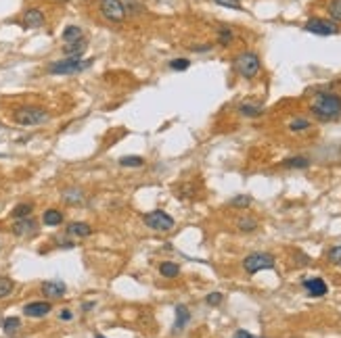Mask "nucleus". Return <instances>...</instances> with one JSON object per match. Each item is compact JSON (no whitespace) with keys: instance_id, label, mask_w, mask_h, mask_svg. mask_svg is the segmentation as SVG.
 Listing matches in <instances>:
<instances>
[{"instance_id":"obj_2","label":"nucleus","mask_w":341,"mask_h":338,"mask_svg":"<svg viewBox=\"0 0 341 338\" xmlns=\"http://www.w3.org/2000/svg\"><path fill=\"white\" fill-rule=\"evenodd\" d=\"M50 119V113L42 106H19L15 113H13V121L17 126H23V128H34V126H42Z\"/></svg>"},{"instance_id":"obj_31","label":"nucleus","mask_w":341,"mask_h":338,"mask_svg":"<svg viewBox=\"0 0 341 338\" xmlns=\"http://www.w3.org/2000/svg\"><path fill=\"white\" fill-rule=\"evenodd\" d=\"M189 67H190L189 59H174V61H170V69H174V71H187Z\"/></svg>"},{"instance_id":"obj_32","label":"nucleus","mask_w":341,"mask_h":338,"mask_svg":"<svg viewBox=\"0 0 341 338\" xmlns=\"http://www.w3.org/2000/svg\"><path fill=\"white\" fill-rule=\"evenodd\" d=\"M230 204H232V207H239V209L249 207V204H251V197H247V194H241V197H234L230 201Z\"/></svg>"},{"instance_id":"obj_6","label":"nucleus","mask_w":341,"mask_h":338,"mask_svg":"<svg viewBox=\"0 0 341 338\" xmlns=\"http://www.w3.org/2000/svg\"><path fill=\"white\" fill-rule=\"evenodd\" d=\"M274 257L270 253H251L249 257L243 259V270L247 271L249 275L258 273V271H264V270H272L274 268Z\"/></svg>"},{"instance_id":"obj_25","label":"nucleus","mask_w":341,"mask_h":338,"mask_svg":"<svg viewBox=\"0 0 341 338\" xmlns=\"http://www.w3.org/2000/svg\"><path fill=\"white\" fill-rule=\"evenodd\" d=\"M119 165L121 167H130V169H138V167L145 165V159L143 157H121Z\"/></svg>"},{"instance_id":"obj_35","label":"nucleus","mask_w":341,"mask_h":338,"mask_svg":"<svg viewBox=\"0 0 341 338\" xmlns=\"http://www.w3.org/2000/svg\"><path fill=\"white\" fill-rule=\"evenodd\" d=\"M212 2L226 6V8H237V11H241V0H212Z\"/></svg>"},{"instance_id":"obj_38","label":"nucleus","mask_w":341,"mask_h":338,"mask_svg":"<svg viewBox=\"0 0 341 338\" xmlns=\"http://www.w3.org/2000/svg\"><path fill=\"white\" fill-rule=\"evenodd\" d=\"M92 307H94V303H92V301H86V303L82 305V309H84V311H90Z\"/></svg>"},{"instance_id":"obj_22","label":"nucleus","mask_w":341,"mask_h":338,"mask_svg":"<svg viewBox=\"0 0 341 338\" xmlns=\"http://www.w3.org/2000/svg\"><path fill=\"white\" fill-rule=\"evenodd\" d=\"M232 42H234V32L230 28L218 30V44H220V46H230Z\"/></svg>"},{"instance_id":"obj_33","label":"nucleus","mask_w":341,"mask_h":338,"mask_svg":"<svg viewBox=\"0 0 341 338\" xmlns=\"http://www.w3.org/2000/svg\"><path fill=\"white\" fill-rule=\"evenodd\" d=\"M329 261L331 263H335V265H341V246H333V248H329Z\"/></svg>"},{"instance_id":"obj_3","label":"nucleus","mask_w":341,"mask_h":338,"mask_svg":"<svg viewBox=\"0 0 341 338\" xmlns=\"http://www.w3.org/2000/svg\"><path fill=\"white\" fill-rule=\"evenodd\" d=\"M234 69H237V73L245 79H253L260 69H262V63H260V57L256 55L253 50H245L241 55L234 59Z\"/></svg>"},{"instance_id":"obj_4","label":"nucleus","mask_w":341,"mask_h":338,"mask_svg":"<svg viewBox=\"0 0 341 338\" xmlns=\"http://www.w3.org/2000/svg\"><path fill=\"white\" fill-rule=\"evenodd\" d=\"M94 63L92 59L84 61V59H63V61H57V63H50L48 65V73L52 75H72V73H80V71L88 69Z\"/></svg>"},{"instance_id":"obj_9","label":"nucleus","mask_w":341,"mask_h":338,"mask_svg":"<svg viewBox=\"0 0 341 338\" xmlns=\"http://www.w3.org/2000/svg\"><path fill=\"white\" fill-rule=\"evenodd\" d=\"M13 234L19 238H32L38 234V221L32 217H23V219H15L13 224Z\"/></svg>"},{"instance_id":"obj_40","label":"nucleus","mask_w":341,"mask_h":338,"mask_svg":"<svg viewBox=\"0 0 341 338\" xmlns=\"http://www.w3.org/2000/svg\"><path fill=\"white\" fill-rule=\"evenodd\" d=\"M253 338H258V336H253Z\"/></svg>"},{"instance_id":"obj_36","label":"nucleus","mask_w":341,"mask_h":338,"mask_svg":"<svg viewBox=\"0 0 341 338\" xmlns=\"http://www.w3.org/2000/svg\"><path fill=\"white\" fill-rule=\"evenodd\" d=\"M74 317V313H72V311H69V309H63V311H61V313H59V319H63V322H69V319H72Z\"/></svg>"},{"instance_id":"obj_23","label":"nucleus","mask_w":341,"mask_h":338,"mask_svg":"<svg viewBox=\"0 0 341 338\" xmlns=\"http://www.w3.org/2000/svg\"><path fill=\"white\" fill-rule=\"evenodd\" d=\"M34 211V204L32 203H23V204H17V207L13 209V219H23V217H30Z\"/></svg>"},{"instance_id":"obj_27","label":"nucleus","mask_w":341,"mask_h":338,"mask_svg":"<svg viewBox=\"0 0 341 338\" xmlns=\"http://www.w3.org/2000/svg\"><path fill=\"white\" fill-rule=\"evenodd\" d=\"M63 199H65V203H69V204L82 203V190H77V188H67V190L63 192Z\"/></svg>"},{"instance_id":"obj_28","label":"nucleus","mask_w":341,"mask_h":338,"mask_svg":"<svg viewBox=\"0 0 341 338\" xmlns=\"http://www.w3.org/2000/svg\"><path fill=\"white\" fill-rule=\"evenodd\" d=\"M13 280L11 278H4V275H0V299H4V297H8L13 292Z\"/></svg>"},{"instance_id":"obj_19","label":"nucleus","mask_w":341,"mask_h":338,"mask_svg":"<svg viewBox=\"0 0 341 338\" xmlns=\"http://www.w3.org/2000/svg\"><path fill=\"white\" fill-rule=\"evenodd\" d=\"M285 169H308L310 167V159L308 157H291L283 161Z\"/></svg>"},{"instance_id":"obj_14","label":"nucleus","mask_w":341,"mask_h":338,"mask_svg":"<svg viewBox=\"0 0 341 338\" xmlns=\"http://www.w3.org/2000/svg\"><path fill=\"white\" fill-rule=\"evenodd\" d=\"M92 234V228L84 221H74V224L67 226V236L69 238H88Z\"/></svg>"},{"instance_id":"obj_15","label":"nucleus","mask_w":341,"mask_h":338,"mask_svg":"<svg viewBox=\"0 0 341 338\" xmlns=\"http://www.w3.org/2000/svg\"><path fill=\"white\" fill-rule=\"evenodd\" d=\"M190 322V311L187 305H176V324H174V332L185 330Z\"/></svg>"},{"instance_id":"obj_30","label":"nucleus","mask_w":341,"mask_h":338,"mask_svg":"<svg viewBox=\"0 0 341 338\" xmlns=\"http://www.w3.org/2000/svg\"><path fill=\"white\" fill-rule=\"evenodd\" d=\"M308 128H310V121L305 119V117H295L289 123V130L291 132H303V130H308Z\"/></svg>"},{"instance_id":"obj_20","label":"nucleus","mask_w":341,"mask_h":338,"mask_svg":"<svg viewBox=\"0 0 341 338\" xmlns=\"http://www.w3.org/2000/svg\"><path fill=\"white\" fill-rule=\"evenodd\" d=\"M239 113L245 115V117H258V115L264 113V106H262V104H253V102H243L239 106Z\"/></svg>"},{"instance_id":"obj_16","label":"nucleus","mask_w":341,"mask_h":338,"mask_svg":"<svg viewBox=\"0 0 341 338\" xmlns=\"http://www.w3.org/2000/svg\"><path fill=\"white\" fill-rule=\"evenodd\" d=\"M61 38H63L65 44H76V42L84 40V32H82V28H77V25H67Z\"/></svg>"},{"instance_id":"obj_7","label":"nucleus","mask_w":341,"mask_h":338,"mask_svg":"<svg viewBox=\"0 0 341 338\" xmlns=\"http://www.w3.org/2000/svg\"><path fill=\"white\" fill-rule=\"evenodd\" d=\"M103 19H107L111 23H121L126 19V6L121 0H101L99 2Z\"/></svg>"},{"instance_id":"obj_26","label":"nucleus","mask_w":341,"mask_h":338,"mask_svg":"<svg viewBox=\"0 0 341 338\" xmlns=\"http://www.w3.org/2000/svg\"><path fill=\"white\" fill-rule=\"evenodd\" d=\"M237 228L241 232H253V230L258 228V221L253 217H239L237 219Z\"/></svg>"},{"instance_id":"obj_1","label":"nucleus","mask_w":341,"mask_h":338,"mask_svg":"<svg viewBox=\"0 0 341 338\" xmlns=\"http://www.w3.org/2000/svg\"><path fill=\"white\" fill-rule=\"evenodd\" d=\"M310 111L320 121H333L341 115V96L335 92H318L310 102Z\"/></svg>"},{"instance_id":"obj_29","label":"nucleus","mask_w":341,"mask_h":338,"mask_svg":"<svg viewBox=\"0 0 341 338\" xmlns=\"http://www.w3.org/2000/svg\"><path fill=\"white\" fill-rule=\"evenodd\" d=\"M329 15L335 23L341 21V0H331L329 2Z\"/></svg>"},{"instance_id":"obj_24","label":"nucleus","mask_w":341,"mask_h":338,"mask_svg":"<svg viewBox=\"0 0 341 338\" xmlns=\"http://www.w3.org/2000/svg\"><path fill=\"white\" fill-rule=\"evenodd\" d=\"M21 328V319L19 317H6L4 322H2V330H4V334H15L17 330Z\"/></svg>"},{"instance_id":"obj_17","label":"nucleus","mask_w":341,"mask_h":338,"mask_svg":"<svg viewBox=\"0 0 341 338\" xmlns=\"http://www.w3.org/2000/svg\"><path fill=\"white\" fill-rule=\"evenodd\" d=\"M42 221H44V226H48V228L61 226L63 224V213H61L59 209H46L44 215H42Z\"/></svg>"},{"instance_id":"obj_34","label":"nucleus","mask_w":341,"mask_h":338,"mask_svg":"<svg viewBox=\"0 0 341 338\" xmlns=\"http://www.w3.org/2000/svg\"><path fill=\"white\" fill-rule=\"evenodd\" d=\"M222 295H220V292H212V295H207L205 297V303L209 305V307H218V305H220L222 303Z\"/></svg>"},{"instance_id":"obj_21","label":"nucleus","mask_w":341,"mask_h":338,"mask_svg":"<svg viewBox=\"0 0 341 338\" xmlns=\"http://www.w3.org/2000/svg\"><path fill=\"white\" fill-rule=\"evenodd\" d=\"M84 48H86V40H80L76 44H65V55L67 59H80Z\"/></svg>"},{"instance_id":"obj_13","label":"nucleus","mask_w":341,"mask_h":338,"mask_svg":"<svg viewBox=\"0 0 341 338\" xmlns=\"http://www.w3.org/2000/svg\"><path fill=\"white\" fill-rule=\"evenodd\" d=\"M42 292L48 299H61L67 292V286L63 282H44L42 284Z\"/></svg>"},{"instance_id":"obj_10","label":"nucleus","mask_w":341,"mask_h":338,"mask_svg":"<svg viewBox=\"0 0 341 338\" xmlns=\"http://www.w3.org/2000/svg\"><path fill=\"white\" fill-rule=\"evenodd\" d=\"M302 286L305 292H308V297H325L329 292L327 282L322 278H308V280H303Z\"/></svg>"},{"instance_id":"obj_8","label":"nucleus","mask_w":341,"mask_h":338,"mask_svg":"<svg viewBox=\"0 0 341 338\" xmlns=\"http://www.w3.org/2000/svg\"><path fill=\"white\" fill-rule=\"evenodd\" d=\"M303 30L314 34V35H335V34H339V28H337L335 21L320 19V17H310V19L303 23Z\"/></svg>"},{"instance_id":"obj_11","label":"nucleus","mask_w":341,"mask_h":338,"mask_svg":"<svg viewBox=\"0 0 341 338\" xmlns=\"http://www.w3.org/2000/svg\"><path fill=\"white\" fill-rule=\"evenodd\" d=\"M44 21H46V17L40 8H30V11H25V15H23V25L28 30H38L44 25Z\"/></svg>"},{"instance_id":"obj_5","label":"nucleus","mask_w":341,"mask_h":338,"mask_svg":"<svg viewBox=\"0 0 341 338\" xmlns=\"http://www.w3.org/2000/svg\"><path fill=\"white\" fill-rule=\"evenodd\" d=\"M143 221L147 228L155 230V232H170V230L176 226V221H174V217L170 215V213H165L161 209H155V211H149L143 215Z\"/></svg>"},{"instance_id":"obj_37","label":"nucleus","mask_w":341,"mask_h":338,"mask_svg":"<svg viewBox=\"0 0 341 338\" xmlns=\"http://www.w3.org/2000/svg\"><path fill=\"white\" fill-rule=\"evenodd\" d=\"M234 338H253V334L247 332V330H237L234 332Z\"/></svg>"},{"instance_id":"obj_39","label":"nucleus","mask_w":341,"mask_h":338,"mask_svg":"<svg viewBox=\"0 0 341 338\" xmlns=\"http://www.w3.org/2000/svg\"><path fill=\"white\" fill-rule=\"evenodd\" d=\"M94 338H107V336H103V334H99V332H97V334H94Z\"/></svg>"},{"instance_id":"obj_12","label":"nucleus","mask_w":341,"mask_h":338,"mask_svg":"<svg viewBox=\"0 0 341 338\" xmlns=\"http://www.w3.org/2000/svg\"><path fill=\"white\" fill-rule=\"evenodd\" d=\"M50 303H46V301H34V303H28L23 307V313L28 317H44L50 313Z\"/></svg>"},{"instance_id":"obj_18","label":"nucleus","mask_w":341,"mask_h":338,"mask_svg":"<svg viewBox=\"0 0 341 338\" xmlns=\"http://www.w3.org/2000/svg\"><path fill=\"white\" fill-rule=\"evenodd\" d=\"M159 273L163 278H178L180 275V265L174 261H161L159 263Z\"/></svg>"}]
</instances>
